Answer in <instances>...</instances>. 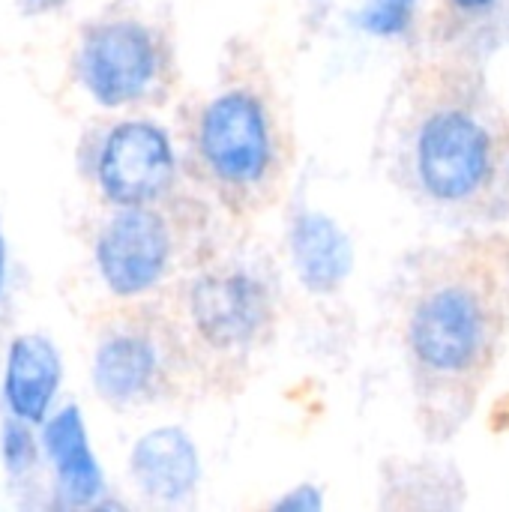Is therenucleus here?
<instances>
[{"label":"nucleus","mask_w":509,"mask_h":512,"mask_svg":"<svg viewBox=\"0 0 509 512\" xmlns=\"http://www.w3.org/2000/svg\"><path fill=\"white\" fill-rule=\"evenodd\" d=\"M417 0H366L357 24L372 36H399L414 18Z\"/></svg>","instance_id":"nucleus-13"},{"label":"nucleus","mask_w":509,"mask_h":512,"mask_svg":"<svg viewBox=\"0 0 509 512\" xmlns=\"http://www.w3.org/2000/svg\"><path fill=\"white\" fill-rule=\"evenodd\" d=\"M171 258V234L162 216L147 207H123L96 240L102 282L117 297L150 291Z\"/></svg>","instance_id":"nucleus-6"},{"label":"nucleus","mask_w":509,"mask_h":512,"mask_svg":"<svg viewBox=\"0 0 509 512\" xmlns=\"http://www.w3.org/2000/svg\"><path fill=\"white\" fill-rule=\"evenodd\" d=\"M189 312L198 333L216 348H240L255 339L267 321V291L243 270L210 273L192 285Z\"/></svg>","instance_id":"nucleus-7"},{"label":"nucleus","mask_w":509,"mask_h":512,"mask_svg":"<svg viewBox=\"0 0 509 512\" xmlns=\"http://www.w3.org/2000/svg\"><path fill=\"white\" fill-rule=\"evenodd\" d=\"M414 360L435 375H462L474 369L489 345V312L477 291L444 285L426 294L408 324Z\"/></svg>","instance_id":"nucleus-2"},{"label":"nucleus","mask_w":509,"mask_h":512,"mask_svg":"<svg viewBox=\"0 0 509 512\" xmlns=\"http://www.w3.org/2000/svg\"><path fill=\"white\" fill-rule=\"evenodd\" d=\"M456 12H465V15H483L489 12L498 0H450Z\"/></svg>","instance_id":"nucleus-16"},{"label":"nucleus","mask_w":509,"mask_h":512,"mask_svg":"<svg viewBox=\"0 0 509 512\" xmlns=\"http://www.w3.org/2000/svg\"><path fill=\"white\" fill-rule=\"evenodd\" d=\"M63 363L57 348L45 336H18L6 351L3 396L12 417L39 426L48 420L54 396L60 390Z\"/></svg>","instance_id":"nucleus-8"},{"label":"nucleus","mask_w":509,"mask_h":512,"mask_svg":"<svg viewBox=\"0 0 509 512\" xmlns=\"http://www.w3.org/2000/svg\"><path fill=\"white\" fill-rule=\"evenodd\" d=\"M159 378V354L150 339L117 333L105 339L93 360V384L102 399L129 405L144 399Z\"/></svg>","instance_id":"nucleus-12"},{"label":"nucleus","mask_w":509,"mask_h":512,"mask_svg":"<svg viewBox=\"0 0 509 512\" xmlns=\"http://www.w3.org/2000/svg\"><path fill=\"white\" fill-rule=\"evenodd\" d=\"M198 450L183 429H153L132 450V477L156 501H183L198 486Z\"/></svg>","instance_id":"nucleus-10"},{"label":"nucleus","mask_w":509,"mask_h":512,"mask_svg":"<svg viewBox=\"0 0 509 512\" xmlns=\"http://www.w3.org/2000/svg\"><path fill=\"white\" fill-rule=\"evenodd\" d=\"M30 423L12 417L6 426H3V441H0V450H3V462L9 468V474H24L33 459H36V441L27 429Z\"/></svg>","instance_id":"nucleus-14"},{"label":"nucleus","mask_w":509,"mask_h":512,"mask_svg":"<svg viewBox=\"0 0 509 512\" xmlns=\"http://www.w3.org/2000/svg\"><path fill=\"white\" fill-rule=\"evenodd\" d=\"M198 144L213 177L237 189L258 183L273 162L267 111L243 90L222 93L204 108Z\"/></svg>","instance_id":"nucleus-3"},{"label":"nucleus","mask_w":509,"mask_h":512,"mask_svg":"<svg viewBox=\"0 0 509 512\" xmlns=\"http://www.w3.org/2000/svg\"><path fill=\"white\" fill-rule=\"evenodd\" d=\"M321 507H324V498H321V492L315 486H297L294 492H288L276 504L279 512H318Z\"/></svg>","instance_id":"nucleus-15"},{"label":"nucleus","mask_w":509,"mask_h":512,"mask_svg":"<svg viewBox=\"0 0 509 512\" xmlns=\"http://www.w3.org/2000/svg\"><path fill=\"white\" fill-rule=\"evenodd\" d=\"M174 147L168 135L144 120L114 126L99 150L96 177L105 198L117 207H144L174 180Z\"/></svg>","instance_id":"nucleus-5"},{"label":"nucleus","mask_w":509,"mask_h":512,"mask_svg":"<svg viewBox=\"0 0 509 512\" xmlns=\"http://www.w3.org/2000/svg\"><path fill=\"white\" fill-rule=\"evenodd\" d=\"M3 288H6V243L0 234V297H3Z\"/></svg>","instance_id":"nucleus-17"},{"label":"nucleus","mask_w":509,"mask_h":512,"mask_svg":"<svg viewBox=\"0 0 509 512\" xmlns=\"http://www.w3.org/2000/svg\"><path fill=\"white\" fill-rule=\"evenodd\" d=\"M78 72L99 105L117 108L141 99L159 72L153 33L135 21L96 24L81 42Z\"/></svg>","instance_id":"nucleus-4"},{"label":"nucleus","mask_w":509,"mask_h":512,"mask_svg":"<svg viewBox=\"0 0 509 512\" xmlns=\"http://www.w3.org/2000/svg\"><path fill=\"white\" fill-rule=\"evenodd\" d=\"M45 453L54 465L57 492L72 507H90L102 495V471L90 450V438L81 420V411L75 405L57 411L51 420H45L42 432Z\"/></svg>","instance_id":"nucleus-9"},{"label":"nucleus","mask_w":509,"mask_h":512,"mask_svg":"<svg viewBox=\"0 0 509 512\" xmlns=\"http://www.w3.org/2000/svg\"><path fill=\"white\" fill-rule=\"evenodd\" d=\"M291 261L312 294H333L354 267L348 234L324 213H303L291 228Z\"/></svg>","instance_id":"nucleus-11"},{"label":"nucleus","mask_w":509,"mask_h":512,"mask_svg":"<svg viewBox=\"0 0 509 512\" xmlns=\"http://www.w3.org/2000/svg\"><path fill=\"white\" fill-rule=\"evenodd\" d=\"M414 168L432 201H471L495 171V138L474 111L453 105L438 108L417 132Z\"/></svg>","instance_id":"nucleus-1"}]
</instances>
